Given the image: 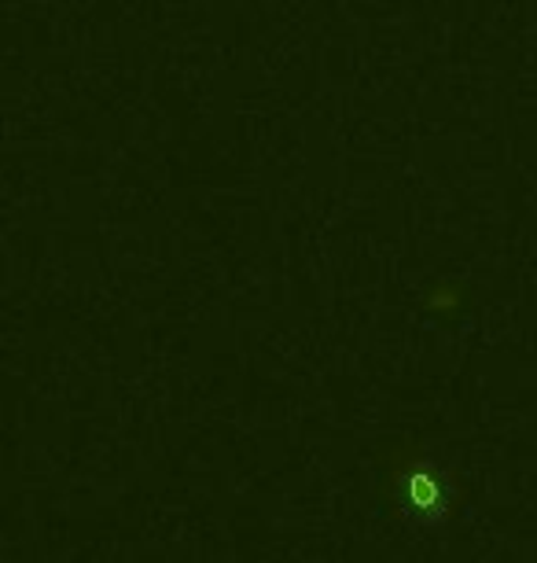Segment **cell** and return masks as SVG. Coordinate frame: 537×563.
Masks as SVG:
<instances>
[{
  "instance_id": "obj_1",
  "label": "cell",
  "mask_w": 537,
  "mask_h": 563,
  "mask_svg": "<svg viewBox=\"0 0 537 563\" xmlns=\"http://www.w3.org/2000/svg\"><path fill=\"white\" fill-rule=\"evenodd\" d=\"M394 508L409 527L435 530L446 527L457 512V486L446 475V467L435 461H405L391 479Z\"/></svg>"
}]
</instances>
